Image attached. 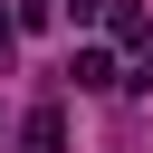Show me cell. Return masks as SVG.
Returning <instances> with one entry per match:
<instances>
[{"instance_id":"cell-1","label":"cell","mask_w":153,"mask_h":153,"mask_svg":"<svg viewBox=\"0 0 153 153\" xmlns=\"http://www.w3.org/2000/svg\"><path fill=\"white\" fill-rule=\"evenodd\" d=\"M67 86H76V96H105V86H124L115 48H76V57H67Z\"/></svg>"},{"instance_id":"cell-2","label":"cell","mask_w":153,"mask_h":153,"mask_svg":"<svg viewBox=\"0 0 153 153\" xmlns=\"http://www.w3.org/2000/svg\"><path fill=\"white\" fill-rule=\"evenodd\" d=\"M105 29H115V48H153V10H134V0H105Z\"/></svg>"},{"instance_id":"cell-3","label":"cell","mask_w":153,"mask_h":153,"mask_svg":"<svg viewBox=\"0 0 153 153\" xmlns=\"http://www.w3.org/2000/svg\"><path fill=\"white\" fill-rule=\"evenodd\" d=\"M19 143H29V153H67V115H57V105H38V115L19 124Z\"/></svg>"},{"instance_id":"cell-4","label":"cell","mask_w":153,"mask_h":153,"mask_svg":"<svg viewBox=\"0 0 153 153\" xmlns=\"http://www.w3.org/2000/svg\"><path fill=\"white\" fill-rule=\"evenodd\" d=\"M57 10H67L76 29H96V19H105V0H57Z\"/></svg>"},{"instance_id":"cell-5","label":"cell","mask_w":153,"mask_h":153,"mask_svg":"<svg viewBox=\"0 0 153 153\" xmlns=\"http://www.w3.org/2000/svg\"><path fill=\"white\" fill-rule=\"evenodd\" d=\"M10 48H19V19H0V67H10Z\"/></svg>"}]
</instances>
